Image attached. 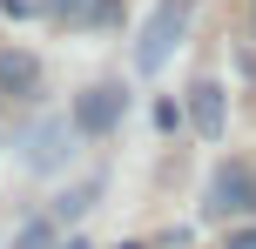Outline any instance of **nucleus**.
Listing matches in <instances>:
<instances>
[{"label": "nucleus", "instance_id": "12", "mask_svg": "<svg viewBox=\"0 0 256 249\" xmlns=\"http://www.w3.org/2000/svg\"><path fill=\"white\" fill-rule=\"evenodd\" d=\"M54 249H88V243H81V236H74V243H54Z\"/></svg>", "mask_w": 256, "mask_h": 249}, {"label": "nucleus", "instance_id": "11", "mask_svg": "<svg viewBox=\"0 0 256 249\" xmlns=\"http://www.w3.org/2000/svg\"><path fill=\"white\" fill-rule=\"evenodd\" d=\"M0 7H7V13H34V0H0Z\"/></svg>", "mask_w": 256, "mask_h": 249}, {"label": "nucleus", "instance_id": "9", "mask_svg": "<svg viewBox=\"0 0 256 249\" xmlns=\"http://www.w3.org/2000/svg\"><path fill=\"white\" fill-rule=\"evenodd\" d=\"M14 249H54V223H48V216H34V223L14 236Z\"/></svg>", "mask_w": 256, "mask_h": 249}, {"label": "nucleus", "instance_id": "4", "mask_svg": "<svg viewBox=\"0 0 256 249\" xmlns=\"http://www.w3.org/2000/svg\"><path fill=\"white\" fill-rule=\"evenodd\" d=\"M122 115H128L122 81H94V88L74 101V128H81V135H115V128H122Z\"/></svg>", "mask_w": 256, "mask_h": 249}, {"label": "nucleus", "instance_id": "5", "mask_svg": "<svg viewBox=\"0 0 256 249\" xmlns=\"http://www.w3.org/2000/svg\"><path fill=\"white\" fill-rule=\"evenodd\" d=\"M189 121L202 142H222V121H230V108H222V88L216 81H196L189 88Z\"/></svg>", "mask_w": 256, "mask_h": 249}, {"label": "nucleus", "instance_id": "2", "mask_svg": "<svg viewBox=\"0 0 256 249\" xmlns=\"http://www.w3.org/2000/svg\"><path fill=\"white\" fill-rule=\"evenodd\" d=\"M74 142H81V128H74V115H40V121H27L20 128V162L34 175H54V169H68L74 162Z\"/></svg>", "mask_w": 256, "mask_h": 249}, {"label": "nucleus", "instance_id": "10", "mask_svg": "<svg viewBox=\"0 0 256 249\" xmlns=\"http://www.w3.org/2000/svg\"><path fill=\"white\" fill-rule=\"evenodd\" d=\"M230 249H256V229H236V236H230Z\"/></svg>", "mask_w": 256, "mask_h": 249}, {"label": "nucleus", "instance_id": "1", "mask_svg": "<svg viewBox=\"0 0 256 249\" xmlns=\"http://www.w3.org/2000/svg\"><path fill=\"white\" fill-rule=\"evenodd\" d=\"M196 7H202V0H155L148 27H142V40H135V67H142V74H162V67H168V54L182 47Z\"/></svg>", "mask_w": 256, "mask_h": 249}, {"label": "nucleus", "instance_id": "6", "mask_svg": "<svg viewBox=\"0 0 256 249\" xmlns=\"http://www.w3.org/2000/svg\"><path fill=\"white\" fill-rule=\"evenodd\" d=\"M48 7L68 27H115L122 20V0H48Z\"/></svg>", "mask_w": 256, "mask_h": 249}, {"label": "nucleus", "instance_id": "13", "mask_svg": "<svg viewBox=\"0 0 256 249\" xmlns=\"http://www.w3.org/2000/svg\"><path fill=\"white\" fill-rule=\"evenodd\" d=\"M122 249H142V243H122Z\"/></svg>", "mask_w": 256, "mask_h": 249}, {"label": "nucleus", "instance_id": "3", "mask_svg": "<svg viewBox=\"0 0 256 249\" xmlns=\"http://www.w3.org/2000/svg\"><path fill=\"white\" fill-rule=\"evenodd\" d=\"M250 202H256V169H243V162H216V175H209V189H202V216L222 223V216L250 209Z\"/></svg>", "mask_w": 256, "mask_h": 249}, {"label": "nucleus", "instance_id": "8", "mask_svg": "<svg viewBox=\"0 0 256 249\" xmlns=\"http://www.w3.org/2000/svg\"><path fill=\"white\" fill-rule=\"evenodd\" d=\"M94 202H102V175H88V182H81V189H68V196L54 202V216H61V223H74V216H88Z\"/></svg>", "mask_w": 256, "mask_h": 249}, {"label": "nucleus", "instance_id": "7", "mask_svg": "<svg viewBox=\"0 0 256 249\" xmlns=\"http://www.w3.org/2000/svg\"><path fill=\"white\" fill-rule=\"evenodd\" d=\"M34 88H40V61L0 47V94H34Z\"/></svg>", "mask_w": 256, "mask_h": 249}, {"label": "nucleus", "instance_id": "14", "mask_svg": "<svg viewBox=\"0 0 256 249\" xmlns=\"http://www.w3.org/2000/svg\"><path fill=\"white\" fill-rule=\"evenodd\" d=\"M250 7H256V0H250Z\"/></svg>", "mask_w": 256, "mask_h": 249}]
</instances>
